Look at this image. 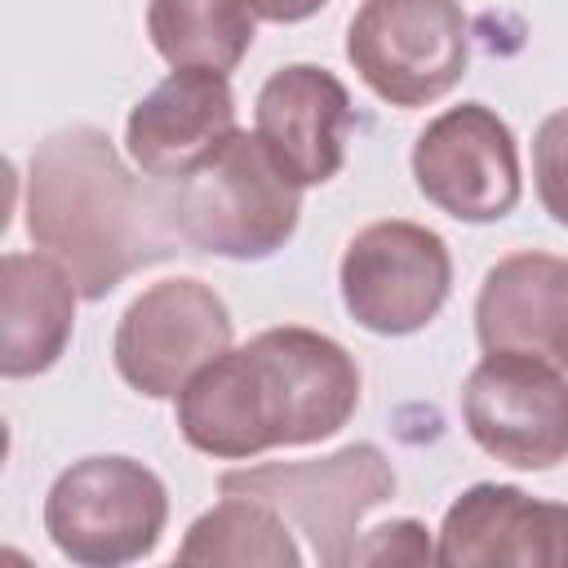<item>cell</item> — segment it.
Segmentation results:
<instances>
[{
    "mask_svg": "<svg viewBox=\"0 0 568 568\" xmlns=\"http://www.w3.org/2000/svg\"><path fill=\"white\" fill-rule=\"evenodd\" d=\"M164 209L186 253L262 262L302 217V186L266 155L257 133H235L200 173L164 182Z\"/></svg>",
    "mask_w": 568,
    "mask_h": 568,
    "instance_id": "3957f363",
    "label": "cell"
},
{
    "mask_svg": "<svg viewBox=\"0 0 568 568\" xmlns=\"http://www.w3.org/2000/svg\"><path fill=\"white\" fill-rule=\"evenodd\" d=\"M178 564H231V568H297L302 550L288 532V519L257 501V497H235L222 493V501L213 510H204L182 546H178Z\"/></svg>",
    "mask_w": 568,
    "mask_h": 568,
    "instance_id": "e0dca14e",
    "label": "cell"
},
{
    "mask_svg": "<svg viewBox=\"0 0 568 568\" xmlns=\"http://www.w3.org/2000/svg\"><path fill=\"white\" fill-rule=\"evenodd\" d=\"M462 422L488 457L555 470L568 462V377L528 351H484L462 386Z\"/></svg>",
    "mask_w": 568,
    "mask_h": 568,
    "instance_id": "ba28073f",
    "label": "cell"
},
{
    "mask_svg": "<svg viewBox=\"0 0 568 568\" xmlns=\"http://www.w3.org/2000/svg\"><path fill=\"white\" fill-rule=\"evenodd\" d=\"M413 182L457 222H501L524 191L510 124L484 102L439 111L413 142Z\"/></svg>",
    "mask_w": 568,
    "mask_h": 568,
    "instance_id": "30bf717a",
    "label": "cell"
},
{
    "mask_svg": "<svg viewBox=\"0 0 568 568\" xmlns=\"http://www.w3.org/2000/svg\"><path fill=\"white\" fill-rule=\"evenodd\" d=\"M324 4L328 0H253L257 18H266V22H302V18L320 13Z\"/></svg>",
    "mask_w": 568,
    "mask_h": 568,
    "instance_id": "ffe728a7",
    "label": "cell"
},
{
    "mask_svg": "<svg viewBox=\"0 0 568 568\" xmlns=\"http://www.w3.org/2000/svg\"><path fill=\"white\" fill-rule=\"evenodd\" d=\"M475 337L484 351H528L568 368V257H501L479 284Z\"/></svg>",
    "mask_w": 568,
    "mask_h": 568,
    "instance_id": "5bb4252c",
    "label": "cell"
},
{
    "mask_svg": "<svg viewBox=\"0 0 568 568\" xmlns=\"http://www.w3.org/2000/svg\"><path fill=\"white\" fill-rule=\"evenodd\" d=\"M426 559H435V550L417 519L382 524L351 550V564H426Z\"/></svg>",
    "mask_w": 568,
    "mask_h": 568,
    "instance_id": "d6986e66",
    "label": "cell"
},
{
    "mask_svg": "<svg viewBox=\"0 0 568 568\" xmlns=\"http://www.w3.org/2000/svg\"><path fill=\"white\" fill-rule=\"evenodd\" d=\"M253 0H151L146 36L169 67L235 71L253 44Z\"/></svg>",
    "mask_w": 568,
    "mask_h": 568,
    "instance_id": "2e32d148",
    "label": "cell"
},
{
    "mask_svg": "<svg viewBox=\"0 0 568 568\" xmlns=\"http://www.w3.org/2000/svg\"><path fill=\"white\" fill-rule=\"evenodd\" d=\"M235 133L231 80L200 67H173L124 120L133 164L160 182L200 173Z\"/></svg>",
    "mask_w": 568,
    "mask_h": 568,
    "instance_id": "8fae6325",
    "label": "cell"
},
{
    "mask_svg": "<svg viewBox=\"0 0 568 568\" xmlns=\"http://www.w3.org/2000/svg\"><path fill=\"white\" fill-rule=\"evenodd\" d=\"M75 280L49 253L0 257V373L36 377L49 373L71 346L75 328Z\"/></svg>",
    "mask_w": 568,
    "mask_h": 568,
    "instance_id": "9a60e30c",
    "label": "cell"
},
{
    "mask_svg": "<svg viewBox=\"0 0 568 568\" xmlns=\"http://www.w3.org/2000/svg\"><path fill=\"white\" fill-rule=\"evenodd\" d=\"M257 142L266 155L297 182L324 186L346 164V129H351V93L346 84L315 67L288 62L257 89Z\"/></svg>",
    "mask_w": 568,
    "mask_h": 568,
    "instance_id": "4fadbf2b",
    "label": "cell"
},
{
    "mask_svg": "<svg viewBox=\"0 0 568 568\" xmlns=\"http://www.w3.org/2000/svg\"><path fill=\"white\" fill-rule=\"evenodd\" d=\"M435 559L448 568H568V506L515 484H475L448 506Z\"/></svg>",
    "mask_w": 568,
    "mask_h": 568,
    "instance_id": "7c38bea8",
    "label": "cell"
},
{
    "mask_svg": "<svg viewBox=\"0 0 568 568\" xmlns=\"http://www.w3.org/2000/svg\"><path fill=\"white\" fill-rule=\"evenodd\" d=\"M359 408V368L328 333L280 324L222 351L178 390V430L195 453L244 462L337 435Z\"/></svg>",
    "mask_w": 568,
    "mask_h": 568,
    "instance_id": "6da1fadb",
    "label": "cell"
},
{
    "mask_svg": "<svg viewBox=\"0 0 568 568\" xmlns=\"http://www.w3.org/2000/svg\"><path fill=\"white\" fill-rule=\"evenodd\" d=\"M31 244L67 266L84 302H102L133 271L186 253L169 226L164 182L133 178L93 124L49 133L27 164Z\"/></svg>",
    "mask_w": 568,
    "mask_h": 568,
    "instance_id": "7a4b0ae2",
    "label": "cell"
},
{
    "mask_svg": "<svg viewBox=\"0 0 568 568\" xmlns=\"http://www.w3.org/2000/svg\"><path fill=\"white\" fill-rule=\"evenodd\" d=\"M231 311L195 275L142 288L115 324V373L146 399H178V390L231 351Z\"/></svg>",
    "mask_w": 568,
    "mask_h": 568,
    "instance_id": "9c48e42d",
    "label": "cell"
},
{
    "mask_svg": "<svg viewBox=\"0 0 568 568\" xmlns=\"http://www.w3.org/2000/svg\"><path fill=\"white\" fill-rule=\"evenodd\" d=\"M217 488L275 506L288 524H297V532H306L324 568H342L351 564L359 519L395 497V470L377 444H346L315 462L222 470Z\"/></svg>",
    "mask_w": 568,
    "mask_h": 568,
    "instance_id": "5b68a950",
    "label": "cell"
},
{
    "mask_svg": "<svg viewBox=\"0 0 568 568\" xmlns=\"http://www.w3.org/2000/svg\"><path fill=\"white\" fill-rule=\"evenodd\" d=\"M346 58L382 102L430 106L470 67V22L457 0H364L346 27Z\"/></svg>",
    "mask_w": 568,
    "mask_h": 568,
    "instance_id": "8992f818",
    "label": "cell"
},
{
    "mask_svg": "<svg viewBox=\"0 0 568 568\" xmlns=\"http://www.w3.org/2000/svg\"><path fill=\"white\" fill-rule=\"evenodd\" d=\"M342 306L377 337L422 333L453 293V253L422 222L386 217L351 235L342 266Z\"/></svg>",
    "mask_w": 568,
    "mask_h": 568,
    "instance_id": "52a82bcc",
    "label": "cell"
},
{
    "mask_svg": "<svg viewBox=\"0 0 568 568\" xmlns=\"http://www.w3.org/2000/svg\"><path fill=\"white\" fill-rule=\"evenodd\" d=\"M532 186L541 209L568 226V106L546 115L532 138Z\"/></svg>",
    "mask_w": 568,
    "mask_h": 568,
    "instance_id": "ac0fdd59",
    "label": "cell"
},
{
    "mask_svg": "<svg viewBox=\"0 0 568 568\" xmlns=\"http://www.w3.org/2000/svg\"><path fill=\"white\" fill-rule=\"evenodd\" d=\"M169 524L164 479L133 457L71 462L44 497V532L80 568H120L146 559Z\"/></svg>",
    "mask_w": 568,
    "mask_h": 568,
    "instance_id": "277c9868",
    "label": "cell"
}]
</instances>
